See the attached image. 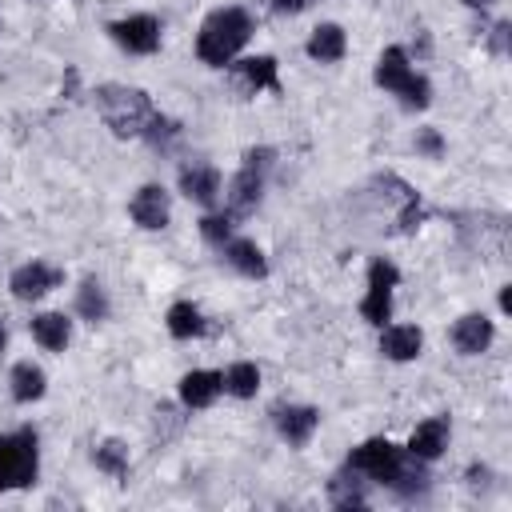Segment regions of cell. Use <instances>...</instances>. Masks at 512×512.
Returning <instances> with one entry per match:
<instances>
[{
	"mask_svg": "<svg viewBox=\"0 0 512 512\" xmlns=\"http://www.w3.org/2000/svg\"><path fill=\"white\" fill-rule=\"evenodd\" d=\"M28 332H32V340L44 348V352H64L68 344H72V316H64V312H36L32 320H28Z\"/></svg>",
	"mask_w": 512,
	"mask_h": 512,
	"instance_id": "44dd1931",
	"label": "cell"
},
{
	"mask_svg": "<svg viewBox=\"0 0 512 512\" xmlns=\"http://www.w3.org/2000/svg\"><path fill=\"white\" fill-rule=\"evenodd\" d=\"M512 308V292H508V284H500V312H508Z\"/></svg>",
	"mask_w": 512,
	"mask_h": 512,
	"instance_id": "d6a6232c",
	"label": "cell"
},
{
	"mask_svg": "<svg viewBox=\"0 0 512 512\" xmlns=\"http://www.w3.org/2000/svg\"><path fill=\"white\" fill-rule=\"evenodd\" d=\"M236 224H240V220H232L224 208H220V212H212V208H208V212L200 216V240H204L208 248H216V252H220V248L236 236Z\"/></svg>",
	"mask_w": 512,
	"mask_h": 512,
	"instance_id": "4316f807",
	"label": "cell"
},
{
	"mask_svg": "<svg viewBox=\"0 0 512 512\" xmlns=\"http://www.w3.org/2000/svg\"><path fill=\"white\" fill-rule=\"evenodd\" d=\"M276 168V148L260 144V148H248L240 156V168L224 180L220 188V200H224V212L232 220H244L252 216L260 204H264V192H268V176Z\"/></svg>",
	"mask_w": 512,
	"mask_h": 512,
	"instance_id": "3957f363",
	"label": "cell"
},
{
	"mask_svg": "<svg viewBox=\"0 0 512 512\" xmlns=\"http://www.w3.org/2000/svg\"><path fill=\"white\" fill-rule=\"evenodd\" d=\"M164 328H168L172 340H196V336L208 332V320L192 300H172L168 312H164Z\"/></svg>",
	"mask_w": 512,
	"mask_h": 512,
	"instance_id": "603a6c76",
	"label": "cell"
},
{
	"mask_svg": "<svg viewBox=\"0 0 512 512\" xmlns=\"http://www.w3.org/2000/svg\"><path fill=\"white\" fill-rule=\"evenodd\" d=\"M400 288V268L388 256H372L364 272V296H360V316L372 328H384L392 320V296Z\"/></svg>",
	"mask_w": 512,
	"mask_h": 512,
	"instance_id": "52a82bcc",
	"label": "cell"
},
{
	"mask_svg": "<svg viewBox=\"0 0 512 512\" xmlns=\"http://www.w3.org/2000/svg\"><path fill=\"white\" fill-rule=\"evenodd\" d=\"M508 36H512V24L508 20H496L492 32H488V52L492 56H508Z\"/></svg>",
	"mask_w": 512,
	"mask_h": 512,
	"instance_id": "f546056e",
	"label": "cell"
},
{
	"mask_svg": "<svg viewBox=\"0 0 512 512\" xmlns=\"http://www.w3.org/2000/svg\"><path fill=\"white\" fill-rule=\"evenodd\" d=\"M488 476H492V472H488L484 464H472V468H468V488H472V492L488 488Z\"/></svg>",
	"mask_w": 512,
	"mask_h": 512,
	"instance_id": "1f68e13d",
	"label": "cell"
},
{
	"mask_svg": "<svg viewBox=\"0 0 512 512\" xmlns=\"http://www.w3.org/2000/svg\"><path fill=\"white\" fill-rule=\"evenodd\" d=\"M8 348V324H4V316H0V352Z\"/></svg>",
	"mask_w": 512,
	"mask_h": 512,
	"instance_id": "836d02e7",
	"label": "cell"
},
{
	"mask_svg": "<svg viewBox=\"0 0 512 512\" xmlns=\"http://www.w3.org/2000/svg\"><path fill=\"white\" fill-rule=\"evenodd\" d=\"M92 100H96V112H100V120L112 128V136H120V140H132V136H144V128H148V120H152V96L144 92V88H136V84H100L96 92H92Z\"/></svg>",
	"mask_w": 512,
	"mask_h": 512,
	"instance_id": "5b68a950",
	"label": "cell"
},
{
	"mask_svg": "<svg viewBox=\"0 0 512 512\" xmlns=\"http://www.w3.org/2000/svg\"><path fill=\"white\" fill-rule=\"evenodd\" d=\"M448 340L460 356H484L496 340V320L488 312H464V316H456Z\"/></svg>",
	"mask_w": 512,
	"mask_h": 512,
	"instance_id": "5bb4252c",
	"label": "cell"
},
{
	"mask_svg": "<svg viewBox=\"0 0 512 512\" xmlns=\"http://www.w3.org/2000/svg\"><path fill=\"white\" fill-rule=\"evenodd\" d=\"M272 424H276V436L288 448H304L320 428V408H312V404H276Z\"/></svg>",
	"mask_w": 512,
	"mask_h": 512,
	"instance_id": "4fadbf2b",
	"label": "cell"
},
{
	"mask_svg": "<svg viewBox=\"0 0 512 512\" xmlns=\"http://www.w3.org/2000/svg\"><path fill=\"white\" fill-rule=\"evenodd\" d=\"M60 284H64V268H56V264H48V260H24V264H16L12 276H8V292H12L20 304H36V300H44L48 292H56Z\"/></svg>",
	"mask_w": 512,
	"mask_h": 512,
	"instance_id": "9c48e42d",
	"label": "cell"
},
{
	"mask_svg": "<svg viewBox=\"0 0 512 512\" xmlns=\"http://www.w3.org/2000/svg\"><path fill=\"white\" fill-rule=\"evenodd\" d=\"M128 216H132V224L136 228H144V232H160V228H168V220H172V192L164 188V184H140L136 192H132V200H128Z\"/></svg>",
	"mask_w": 512,
	"mask_h": 512,
	"instance_id": "8fae6325",
	"label": "cell"
},
{
	"mask_svg": "<svg viewBox=\"0 0 512 512\" xmlns=\"http://www.w3.org/2000/svg\"><path fill=\"white\" fill-rule=\"evenodd\" d=\"M176 184H180L184 200H192V204H200V208H216V204H220L224 176H220V168L208 164V160H188V164H180Z\"/></svg>",
	"mask_w": 512,
	"mask_h": 512,
	"instance_id": "7c38bea8",
	"label": "cell"
},
{
	"mask_svg": "<svg viewBox=\"0 0 512 512\" xmlns=\"http://www.w3.org/2000/svg\"><path fill=\"white\" fill-rule=\"evenodd\" d=\"M228 80L240 96L280 92V64H276V56H236L228 64Z\"/></svg>",
	"mask_w": 512,
	"mask_h": 512,
	"instance_id": "30bf717a",
	"label": "cell"
},
{
	"mask_svg": "<svg viewBox=\"0 0 512 512\" xmlns=\"http://www.w3.org/2000/svg\"><path fill=\"white\" fill-rule=\"evenodd\" d=\"M260 380H264V372H260L256 360H232V364L220 372L224 396H232V400H252V396L260 392Z\"/></svg>",
	"mask_w": 512,
	"mask_h": 512,
	"instance_id": "cb8c5ba5",
	"label": "cell"
},
{
	"mask_svg": "<svg viewBox=\"0 0 512 512\" xmlns=\"http://www.w3.org/2000/svg\"><path fill=\"white\" fill-rule=\"evenodd\" d=\"M460 4H468V8H492L496 0H460Z\"/></svg>",
	"mask_w": 512,
	"mask_h": 512,
	"instance_id": "e575fe53",
	"label": "cell"
},
{
	"mask_svg": "<svg viewBox=\"0 0 512 512\" xmlns=\"http://www.w3.org/2000/svg\"><path fill=\"white\" fill-rule=\"evenodd\" d=\"M304 52H308V60H316V64H340L344 52H348V32H344L336 20H324V24H316V28L308 32Z\"/></svg>",
	"mask_w": 512,
	"mask_h": 512,
	"instance_id": "d6986e66",
	"label": "cell"
},
{
	"mask_svg": "<svg viewBox=\"0 0 512 512\" xmlns=\"http://www.w3.org/2000/svg\"><path fill=\"white\" fill-rule=\"evenodd\" d=\"M424 352L420 324H384L380 328V356L392 364H412Z\"/></svg>",
	"mask_w": 512,
	"mask_h": 512,
	"instance_id": "ac0fdd59",
	"label": "cell"
},
{
	"mask_svg": "<svg viewBox=\"0 0 512 512\" xmlns=\"http://www.w3.org/2000/svg\"><path fill=\"white\" fill-rule=\"evenodd\" d=\"M348 468H356L368 484H380V488H388L392 496H400V500H424L428 496V464H420V460H412L396 440H388V436H368V440H360L352 452H348V460H344Z\"/></svg>",
	"mask_w": 512,
	"mask_h": 512,
	"instance_id": "6da1fadb",
	"label": "cell"
},
{
	"mask_svg": "<svg viewBox=\"0 0 512 512\" xmlns=\"http://www.w3.org/2000/svg\"><path fill=\"white\" fill-rule=\"evenodd\" d=\"M448 440H452L448 416H428V420H420V424L412 428L404 452H408L412 460H420V464H436V460L448 452Z\"/></svg>",
	"mask_w": 512,
	"mask_h": 512,
	"instance_id": "9a60e30c",
	"label": "cell"
},
{
	"mask_svg": "<svg viewBox=\"0 0 512 512\" xmlns=\"http://www.w3.org/2000/svg\"><path fill=\"white\" fill-rule=\"evenodd\" d=\"M40 476V436L32 424L0 432V492L32 488Z\"/></svg>",
	"mask_w": 512,
	"mask_h": 512,
	"instance_id": "8992f818",
	"label": "cell"
},
{
	"mask_svg": "<svg viewBox=\"0 0 512 512\" xmlns=\"http://www.w3.org/2000/svg\"><path fill=\"white\" fill-rule=\"evenodd\" d=\"M220 256H224V264H228L236 276H244V280H264V276H268V256H264V248H260L252 236H232V240L220 248Z\"/></svg>",
	"mask_w": 512,
	"mask_h": 512,
	"instance_id": "e0dca14e",
	"label": "cell"
},
{
	"mask_svg": "<svg viewBox=\"0 0 512 512\" xmlns=\"http://www.w3.org/2000/svg\"><path fill=\"white\" fill-rule=\"evenodd\" d=\"M176 396H180V408H184V412H204V408H212V404L224 396L220 372H212V368H192V372H184L180 384H176Z\"/></svg>",
	"mask_w": 512,
	"mask_h": 512,
	"instance_id": "2e32d148",
	"label": "cell"
},
{
	"mask_svg": "<svg viewBox=\"0 0 512 512\" xmlns=\"http://www.w3.org/2000/svg\"><path fill=\"white\" fill-rule=\"evenodd\" d=\"M256 32V20L248 8L240 4H224V8H212L204 20H200V32H196V56L200 64L208 68H228L252 40Z\"/></svg>",
	"mask_w": 512,
	"mask_h": 512,
	"instance_id": "7a4b0ae2",
	"label": "cell"
},
{
	"mask_svg": "<svg viewBox=\"0 0 512 512\" xmlns=\"http://www.w3.org/2000/svg\"><path fill=\"white\" fill-rule=\"evenodd\" d=\"M92 464H96V472H104V476H112V480L128 476V468H132L128 444H124V440H116V436L100 440V444L92 448Z\"/></svg>",
	"mask_w": 512,
	"mask_h": 512,
	"instance_id": "484cf974",
	"label": "cell"
},
{
	"mask_svg": "<svg viewBox=\"0 0 512 512\" xmlns=\"http://www.w3.org/2000/svg\"><path fill=\"white\" fill-rule=\"evenodd\" d=\"M368 488H372V484H368L356 468L344 464V468L328 480V500H332L336 508H364V504H368Z\"/></svg>",
	"mask_w": 512,
	"mask_h": 512,
	"instance_id": "d4e9b609",
	"label": "cell"
},
{
	"mask_svg": "<svg viewBox=\"0 0 512 512\" xmlns=\"http://www.w3.org/2000/svg\"><path fill=\"white\" fill-rule=\"evenodd\" d=\"M108 36L128 56H152L160 48V40H164V24L152 12H132V16L112 20L108 24Z\"/></svg>",
	"mask_w": 512,
	"mask_h": 512,
	"instance_id": "ba28073f",
	"label": "cell"
},
{
	"mask_svg": "<svg viewBox=\"0 0 512 512\" xmlns=\"http://www.w3.org/2000/svg\"><path fill=\"white\" fill-rule=\"evenodd\" d=\"M412 148H416V156H424V160H440V156L448 152V144H444L440 128H416Z\"/></svg>",
	"mask_w": 512,
	"mask_h": 512,
	"instance_id": "f1b7e54d",
	"label": "cell"
},
{
	"mask_svg": "<svg viewBox=\"0 0 512 512\" xmlns=\"http://www.w3.org/2000/svg\"><path fill=\"white\" fill-rule=\"evenodd\" d=\"M372 80H376V88H384L388 96H396L408 112H420V108L432 104V84H428L424 72H416L412 52H408L404 44H388V48L376 56Z\"/></svg>",
	"mask_w": 512,
	"mask_h": 512,
	"instance_id": "277c9868",
	"label": "cell"
},
{
	"mask_svg": "<svg viewBox=\"0 0 512 512\" xmlns=\"http://www.w3.org/2000/svg\"><path fill=\"white\" fill-rule=\"evenodd\" d=\"M72 312L84 320V324H104L112 316V300H108V288L100 276H84L76 284V296H72Z\"/></svg>",
	"mask_w": 512,
	"mask_h": 512,
	"instance_id": "ffe728a7",
	"label": "cell"
},
{
	"mask_svg": "<svg viewBox=\"0 0 512 512\" xmlns=\"http://www.w3.org/2000/svg\"><path fill=\"white\" fill-rule=\"evenodd\" d=\"M44 392H48L44 368L32 364V360H16L12 372H8V396L16 404H36V400H44Z\"/></svg>",
	"mask_w": 512,
	"mask_h": 512,
	"instance_id": "7402d4cb",
	"label": "cell"
},
{
	"mask_svg": "<svg viewBox=\"0 0 512 512\" xmlns=\"http://www.w3.org/2000/svg\"><path fill=\"white\" fill-rule=\"evenodd\" d=\"M180 124L172 120V116H164V112H152V120H148V128H144V140L156 148V152H172V144L180 140Z\"/></svg>",
	"mask_w": 512,
	"mask_h": 512,
	"instance_id": "83f0119b",
	"label": "cell"
},
{
	"mask_svg": "<svg viewBox=\"0 0 512 512\" xmlns=\"http://www.w3.org/2000/svg\"><path fill=\"white\" fill-rule=\"evenodd\" d=\"M308 4H312V0H268V8H272L276 16H300Z\"/></svg>",
	"mask_w": 512,
	"mask_h": 512,
	"instance_id": "4dcf8cb0",
	"label": "cell"
}]
</instances>
